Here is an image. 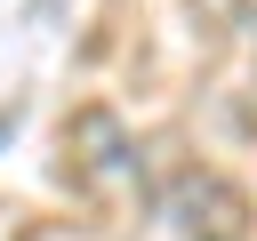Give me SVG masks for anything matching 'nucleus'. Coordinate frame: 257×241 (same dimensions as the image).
<instances>
[{
    "label": "nucleus",
    "instance_id": "2",
    "mask_svg": "<svg viewBox=\"0 0 257 241\" xmlns=\"http://www.w3.org/2000/svg\"><path fill=\"white\" fill-rule=\"evenodd\" d=\"M169 225L185 241H249V201L217 169H177L169 177Z\"/></svg>",
    "mask_w": 257,
    "mask_h": 241
},
{
    "label": "nucleus",
    "instance_id": "1",
    "mask_svg": "<svg viewBox=\"0 0 257 241\" xmlns=\"http://www.w3.org/2000/svg\"><path fill=\"white\" fill-rule=\"evenodd\" d=\"M64 145H72V169H80V185H88L96 201H128V193H145L137 145H128V129H120L104 104L72 112V120H64Z\"/></svg>",
    "mask_w": 257,
    "mask_h": 241
}]
</instances>
